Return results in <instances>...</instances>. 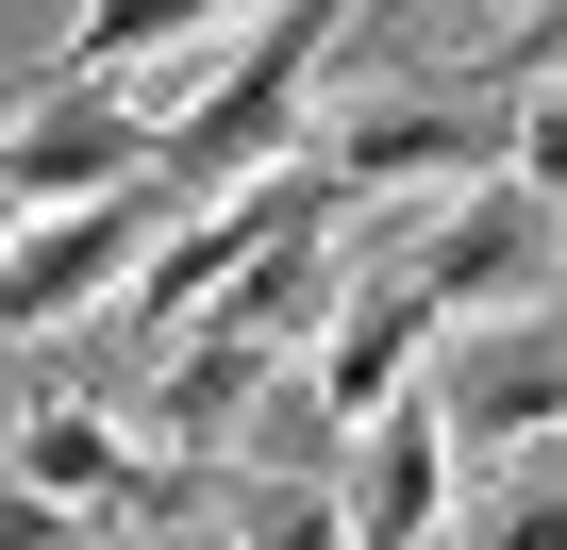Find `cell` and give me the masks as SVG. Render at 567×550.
Instances as JSON below:
<instances>
[{
	"mask_svg": "<svg viewBox=\"0 0 567 550\" xmlns=\"http://www.w3.org/2000/svg\"><path fill=\"white\" fill-rule=\"evenodd\" d=\"M351 51V18L334 0H284V18H234V51H217V84L151 134V167L184 184V200H234V184H267V167H301V84Z\"/></svg>",
	"mask_w": 567,
	"mask_h": 550,
	"instance_id": "obj_1",
	"label": "cell"
},
{
	"mask_svg": "<svg viewBox=\"0 0 567 550\" xmlns=\"http://www.w3.org/2000/svg\"><path fill=\"white\" fill-rule=\"evenodd\" d=\"M384 267H401V301L451 334V318H534L550 301V267H567V217L534 200V184H467V200H434L417 234H384Z\"/></svg>",
	"mask_w": 567,
	"mask_h": 550,
	"instance_id": "obj_2",
	"label": "cell"
},
{
	"mask_svg": "<svg viewBox=\"0 0 567 550\" xmlns=\"http://www.w3.org/2000/svg\"><path fill=\"white\" fill-rule=\"evenodd\" d=\"M0 484H18V500H51V517H84V533H167V517H200V484H184V467H151L101 401H34Z\"/></svg>",
	"mask_w": 567,
	"mask_h": 550,
	"instance_id": "obj_3",
	"label": "cell"
},
{
	"mask_svg": "<svg viewBox=\"0 0 567 550\" xmlns=\"http://www.w3.org/2000/svg\"><path fill=\"white\" fill-rule=\"evenodd\" d=\"M167 200H68V217H18L0 234V334H68L84 301H134V267H151Z\"/></svg>",
	"mask_w": 567,
	"mask_h": 550,
	"instance_id": "obj_4",
	"label": "cell"
},
{
	"mask_svg": "<svg viewBox=\"0 0 567 550\" xmlns=\"http://www.w3.org/2000/svg\"><path fill=\"white\" fill-rule=\"evenodd\" d=\"M134 184H151V117L117 84H51L0 134V217H68V200H134Z\"/></svg>",
	"mask_w": 567,
	"mask_h": 550,
	"instance_id": "obj_5",
	"label": "cell"
},
{
	"mask_svg": "<svg viewBox=\"0 0 567 550\" xmlns=\"http://www.w3.org/2000/svg\"><path fill=\"white\" fill-rule=\"evenodd\" d=\"M351 284H334V334H318V367H301V401L334 417V450L368 434V417H401L417 384H434V318L401 301V267L384 250H334Z\"/></svg>",
	"mask_w": 567,
	"mask_h": 550,
	"instance_id": "obj_6",
	"label": "cell"
},
{
	"mask_svg": "<svg viewBox=\"0 0 567 550\" xmlns=\"http://www.w3.org/2000/svg\"><path fill=\"white\" fill-rule=\"evenodd\" d=\"M451 450H567V334L550 318H484L451 334V367L417 384Z\"/></svg>",
	"mask_w": 567,
	"mask_h": 550,
	"instance_id": "obj_7",
	"label": "cell"
},
{
	"mask_svg": "<svg viewBox=\"0 0 567 550\" xmlns=\"http://www.w3.org/2000/svg\"><path fill=\"white\" fill-rule=\"evenodd\" d=\"M318 184L334 200H417V184H501V101H368V117H334V151H318Z\"/></svg>",
	"mask_w": 567,
	"mask_h": 550,
	"instance_id": "obj_8",
	"label": "cell"
},
{
	"mask_svg": "<svg viewBox=\"0 0 567 550\" xmlns=\"http://www.w3.org/2000/svg\"><path fill=\"white\" fill-rule=\"evenodd\" d=\"M451 484H467V450L434 434V401H401V417H368V434L334 450V517H351V550H434Z\"/></svg>",
	"mask_w": 567,
	"mask_h": 550,
	"instance_id": "obj_9",
	"label": "cell"
},
{
	"mask_svg": "<svg viewBox=\"0 0 567 550\" xmlns=\"http://www.w3.org/2000/svg\"><path fill=\"white\" fill-rule=\"evenodd\" d=\"M250 401H267V351H250L234 318H184V351L151 367V417H134V450L200 484V467H217V450L250 434Z\"/></svg>",
	"mask_w": 567,
	"mask_h": 550,
	"instance_id": "obj_10",
	"label": "cell"
},
{
	"mask_svg": "<svg viewBox=\"0 0 567 550\" xmlns=\"http://www.w3.org/2000/svg\"><path fill=\"white\" fill-rule=\"evenodd\" d=\"M451 533H467V550H567V450L467 467V484H451Z\"/></svg>",
	"mask_w": 567,
	"mask_h": 550,
	"instance_id": "obj_11",
	"label": "cell"
},
{
	"mask_svg": "<svg viewBox=\"0 0 567 550\" xmlns=\"http://www.w3.org/2000/svg\"><path fill=\"white\" fill-rule=\"evenodd\" d=\"M234 550H351V517H334L318 467H250L234 484Z\"/></svg>",
	"mask_w": 567,
	"mask_h": 550,
	"instance_id": "obj_12",
	"label": "cell"
},
{
	"mask_svg": "<svg viewBox=\"0 0 567 550\" xmlns=\"http://www.w3.org/2000/svg\"><path fill=\"white\" fill-rule=\"evenodd\" d=\"M501 68H517V101H567V18H517Z\"/></svg>",
	"mask_w": 567,
	"mask_h": 550,
	"instance_id": "obj_13",
	"label": "cell"
},
{
	"mask_svg": "<svg viewBox=\"0 0 567 550\" xmlns=\"http://www.w3.org/2000/svg\"><path fill=\"white\" fill-rule=\"evenodd\" d=\"M0 550H101L84 517H51V500H18V484H0Z\"/></svg>",
	"mask_w": 567,
	"mask_h": 550,
	"instance_id": "obj_14",
	"label": "cell"
},
{
	"mask_svg": "<svg viewBox=\"0 0 567 550\" xmlns=\"http://www.w3.org/2000/svg\"><path fill=\"white\" fill-rule=\"evenodd\" d=\"M0 234H18V217H0Z\"/></svg>",
	"mask_w": 567,
	"mask_h": 550,
	"instance_id": "obj_15",
	"label": "cell"
}]
</instances>
